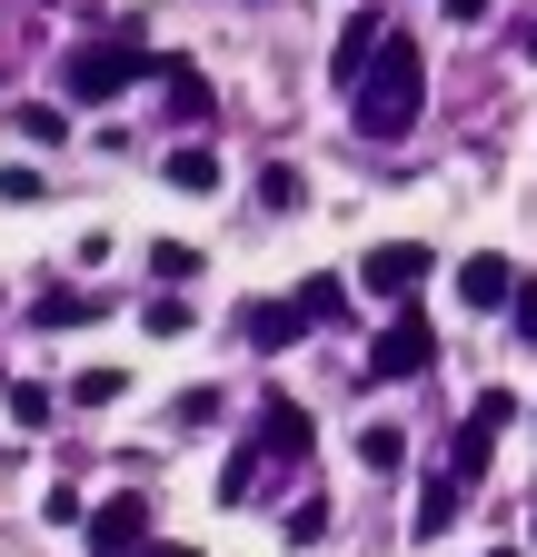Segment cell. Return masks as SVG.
<instances>
[{
	"instance_id": "obj_21",
	"label": "cell",
	"mask_w": 537,
	"mask_h": 557,
	"mask_svg": "<svg viewBox=\"0 0 537 557\" xmlns=\"http://www.w3.org/2000/svg\"><path fill=\"white\" fill-rule=\"evenodd\" d=\"M120 388H129V379H120V369H80V379H71V398H80V408H110V398H120Z\"/></svg>"
},
{
	"instance_id": "obj_27",
	"label": "cell",
	"mask_w": 537,
	"mask_h": 557,
	"mask_svg": "<svg viewBox=\"0 0 537 557\" xmlns=\"http://www.w3.org/2000/svg\"><path fill=\"white\" fill-rule=\"evenodd\" d=\"M140 557H189V547H140Z\"/></svg>"
},
{
	"instance_id": "obj_17",
	"label": "cell",
	"mask_w": 537,
	"mask_h": 557,
	"mask_svg": "<svg viewBox=\"0 0 537 557\" xmlns=\"http://www.w3.org/2000/svg\"><path fill=\"white\" fill-rule=\"evenodd\" d=\"M30 319H40V329H80V319H90V299H80V289H40V309H30Z\"/></svg>"
},
{
	"instance_id": "obj_20",
	"label": "cell",
	"mask_w": 537,
	"mask_h": 557,
	"mask_svg": "<svg viewBox=\"0 0 537 557\" xmlns=\"http://www.w3.org/2000/svg\"><path fill=\"white\" fill-rule=\"evenodd\" d=\"M11 418H21V429H50V388L40 379H11Z\"/></svg>"
},
{
	"instance_id": "obj_28",
	"label": "cell",
	"mask_w": 537,
	"mask_h": 557,
	"mask_svg": "<svg viewBox=\"0 0 537 557\" xmlns=\"http://www.w3.org/2000/svg\"><path fill=\"white\" fill-rule=\"evenodd\" d=\"M488 557H517V547H488Z\"/></svg>"
},
{
	"instance_id": "obj_24",
	"label": "cell",
	"mask_w": 537,
	"mask_h": 557,
	"mask_svg": "<svg viewBox=\"0 0 537 557\" xmlns=\"http://www.w3.org/2000/svg\"><path fill=\"white\" fill-rule=\"evenodd\" d=\"M0 199H11V209H30V199H40V170H21V160H11V170H0Z\"/></svg>"
},
{
	"instance_id": "obj_12",
	"label": "cell",
	"mask_w": 537,
	"mask_h": 557,
	"mask_svg": "<svg viewBox=\"0 0 537 557\" xmlns=\"http://www.w3.org/2000/svg\"><path fill=\"white\" fill-rule=\"evenodd\" d=\"M170 120H179V129H199V120H210V81H199L189 60L170 70Z\"/></svg>"
},
{
	"instance_id": "obj_2",
	"label": "cell",
	"mask_w": 537,
	"mask_h": 557,
	"mask_svg": "<svg viewBox=\"0 0 537 557\" xmlns=\"http://www.w3.org/2000/svg\"><path fill=\"white\" fill-rule=\"evenodd\" d=\"M140 70H179V60H160V50H140L129 30H100V40H71V60H60V100H110V90H129Z\"/></svg>"
},
{
	"instance_id": "obj_8",
	"label": "cell",
	"mask_w": 537,
	"mask_h": 557,
	"mask_svg": "<svg viewBox=\"0 0 537 557\" xmlns=\"http://www.w3.org/2000/svg\"><path fill=\"white\" fill-rule=\"evenodd\" d=\"M458 299H467V309H517V269H508L498 249L458 259Z\"/></svg>"
},
{
	"instance_id": "obj_22",
	"label": "cell",
	"mask_w": 537,
	"mask_h": 557,
	"mask_svg": "<svg viewBox=\"0 0 537 557\" xmlns=\"http://www.w3.org/2000/svg\"><path fill=\"white\" fill-rule=\"evenodd\" d=\"M319 537H328V508L299 498V508H289V547H319Z\"/></svg>"
},
{
	"instance_id": "obj_15",
	"label": "cell",
	"mask_w": 537,
	"mask_h": 557,
	"mask_svg": "<svg viewBox=\"0 0 537 557\" xmlns=\"http://www.w3.org/2000/svg\"><path fill=\"white\" fill-rule=\"evenodd\" d=\"M299 309H309V329H319V319H349V278H309Z\"/></svg>"
},
{
	"instance_id": "obj_1",
	"label": "cell",
	"mask_w": 537,
	"mask_h": 557,
	"mask_svg": "<svg viewBox=\"0 0 537 557\" xmlns=\"http://www.w3.org/2000/svg\"><path fill=\"white\" fill-rule=\"evenodd\" d=\"M419 110H428V60H419V40L409 30H388V50H378V70H369V81H359V139H378V150H388V139H409L419 129Z\"/></svg>"
},
{
	"instance_id": "obj_5",
	"label": "cell",
	"mask_w": 537,
	"mask_h": 557,
	"mask_svg": "<svg viewBox=\"0 0 537 557\" xmlns=\"http://www.w3.org/2000/svg\"><path fill=\"white\" fill-rule=\"evenodd\" d=\"M140 547H150V498L120 487V498L90 508V557H140Z\"/></svg>"
},
{
	"instance_id": "obj_25",
	"label": "cell",
	"mask_w": 537,
	"mask_h": 557,
	"mask_svg": "<svg viewBox=\"0 0 537 557\" xmlns=\"http://www.w3.org/2000/svg\"><path fill=\"white\" fill-rule=\"evenodd\" d=\"M508 319H517V338H537V278L517 289V309H508Z\"/></svg>"
},
{
	"instance_id": "obj_3",
	"label": "cell",
	"mask_w": 537,
	"mask_h": 557,
	"mask_svg": "<svg viewBox=\"0 0 537 557\" xmlns=\"http://www.w3.org/2000/svg\"><path fill=\"white\" fill-rule=\"evenodd\" d=\"M508 418H517V388H488L478 408H467V429H458V448H448V478H467V487H478V478H488V448H498V429H508Z\"/></svg>"
},
{
	"instance_id": "obj_30",
	"label": "cell",
	"mask_w": 537,
	"mask_h": 557,
	"mask_svg": "<svg viewBox=\"0 0 537 557\" xmlns=\"http://www.w3.org/2000/svg\"><path fill=\"white\" fill-rule=\"evenodd\" d=\"M527 537H537V518H527Z\"/></svg>"
},
{
	"instance_id": "obj_26",
	"label": "cell",
	"mask_w": 537,
	"mask_h": 557,
	"mask_svg": "<svg viewBox=\"0 0 537 557\" xmlns=\"http://www.w3.org/2000/svg\"><path fill=\"white\" fill-rule=\"evenodd\" d=\"M448 21H488V0H448Z\"/></svg>"
},
{
	"instance_id": "obj_18",
	"label": "cell",
	"mask_w": 537,
	"mask_h": 557,
	"mask_svg": "<svg viewBox=\"0 0 537 557\" xmlns=\"http://www.w3.org/2000/svg\"><path fill=\"white\" fill-rule=\"evenodd\" d=\"M11 129H21V139H50V150H60V139H71V120H60L50 100H30V110H11Z\"/></svg>"
},
{
	"instance_id": "obj_23",
	"label": "cell",
	"mask_w": 537,
	"mask_h": 557,
	"mask_svg": "<svg viewBox=\"0 0 537 557\" xmlns=\"http://www.w3.org/2000/svg\"><path fill=\"white\" fill-rule=\"evenodd\" d=\"M140 329H150V338H179V329H189V309H179V299H150V309H140Z\"/></svg>"
},
{
	"instance_id": "obj_16",
	"label": "cell",
	"mask_w": 537,
	"mask_h": 557,
	"mask_svg": "<svg viewBox=\"0 0 537 557\" xmlns=\"http://www.w3.org/2000/svg\"><path fill=\"white\" fill-rule=\"evenodd\" d=\"M299 199H309V189H299L289 160H268V170H259V209H299Z\"/></svg>"
},
{
	"instance_id": "obj_14",
	"label": "cell",
	"mask_w": 537,
	"mask_h": 557,
	"mask_svg": "<svg viewBox=\"0 0 537 557\" xmlns=\"http://www.w3.org/2000/svg\"><path fill=\"white\" fill-rule=\"evenodd\" d=\"M259 458H268L259 438H249V448H229V468H220V508H239L249 487H259Z\"/></svg>"
},
{
	"instance_id": "obj_19",
	"label": "cell",
	"mask_w": 537,
	"mask_h": 557,
	"mask_svg": "<svg viewBox=\"0 0 537 557\" xmlns=\"http://www.w3.org/2000/svg\"><path fill=\"white\" fill-rule=\"evenodd\" d=\"M150 278H170V289H189V278H199V249H179V239H160V249H150Z\"/></svg>"
},
{
	"instance_id": "obj_10",
	"label": "cell",
	"mask_w": 537,
	"mask_h": 557,
	"mask_svg": "<svg viewBox=\"0 0 537 557\" xmlns=\"http://www.w3.org/2000/svg\"><path fill=\"white\" fill-rule=\"evenodd\" d=\"M259 448H268V458H309V408H299V398H268V408H259Z\"/></svg>"
},
{
	"instance_id": "obj_29",
	"label": "cell",
	"mask_w": 537,
	"mask_h": 557,
	"mask_svg": "<svg viewBox=\"0 0 537 557\" xmlns=\"http://www.w3.org/2000/svg\"><path fill=\"white\" fill-rule=\"evenodd\" d=\"M527 60H537V30H527Z\"/></svg>"
},
{
	"instance_id": "obj_13",
	"label": "cell",
	"mask_w": 537,
	"mask_h": 557,
	"mask_svg": "<svg viewBox=\"0 0 537 557\" xmlns=\"http://www.w3.org/2000/svg\"><path fill=\"white\" fill-rule=\"evenodd\" d=\"M359 468L369 478H398V468H409V438H398V429H359Z\"/></svg>"
},
{
	"instance_id": "obj_9",
	"label": "cell",
	"mask_w": 537,
	"mask_h": 557,
	"mask_svg": "<svg viewBox=\"0 0 537 557\" xmlns=\"http://www.w3.org/2000/svg\"><path fill=\"white\" fill-rule=\"evenodd\" d=\"M458 498H467V478H448V458H438V468H428V487H419V518H409V537H419V547H428V537H448Z\"/></svg>"
},
{
	"instance_id": "obj_11",
	"label": "cell",
	"mask_w": 537,
	"mask_h": 557,
	"mask_svg": "<svg viewBox=\"0 0 537 557\" xmlns=\"http://www.w3.org/2000/svg\"><path fill=\"white\" fill-rule=\"evenodd\" d=\"M170 189L179 199H210L220 189V150H170Z\"/></svg>"
},
{
	"instance_id": "obj_4",
	"label": "cell",
	"mask_w": 537,
	"mask_h": 557,
	"mask_svg": "<svg viewBox=\"0 0 537 557\" xmlns=\"http://www.w3.org/2000/svg\"><path fill=\"white\" fill-rule=\"evenodd\" d=\"M428 359H438V338H428V319H419V309H398V319L369 338V379H419Z\"/></svg>"
},
{
	"instance_id": "obj_6",
	"label": "cell",
	"mask_w": 537,
	"mask_h": 557,
	"mask_svg": "<svg viewBox=\"0 0 537 557\" xmlns=\"http://www.w3.org/2000/svg\"><path fill=\"white\" fill-rule=\"evenodd\" d=\"M428 269H438V259H428L419 239H378V249L359 259V278H369L378 299H419V278H428Z\"/></svg>"
},
{
	"instance_id": "obj_7",
	"label": "cell",
	"mask_w": 537,
	"mask_h": 557,
	"mask_svg": "<svg viewBox=\"0 0 537 557\" xmlns=\"http://www.w3.org/2000/svg\"><path fill=\"white\" fill-rule=\"evenodd\" d=\"M239 329H249V348H259V359H279V348H299L309 309H299V299H249V309H239Z\"/></svg>"
}]
</instances>
